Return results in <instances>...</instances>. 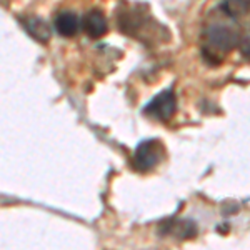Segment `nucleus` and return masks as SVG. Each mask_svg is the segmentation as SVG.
Returning <instances> with one entry per match:
<instances>
[{
	"label": "nucleus",
	"mask_w": 250,
	"mask_h": 250,
	"mask_svg": "<svg viewBox=\"0 0 250 250\" xmlns=\"http://www.w3.org/2000/svg\"><path fill=\"white\" fill-rule=\"evenodd\" d=\"M205 39L212 50L215 52H230L240 45V34L237 29L227 23L213 22L205 29Z\"/></svg>",
	"instance_id": "nucleus-1"
},
{
	"label": "nucleus",
	"mask_w": 250,
	"mask_h": 250,
	"mask_svg": "<svg viewBox=\"0 0 250 250\" xmlns=\"http://www.w3.org/2000/svg\"><path fill=\"white\" fill-rule=\"evenodd\" d=\"M165 155V148L160 140L148 139L137 145L134 157H132V165L137 172H150L155 165L160 164V160Z\"/></svg>",
	"instance_id": "nucleus-2"
},
{
	"label": "nucleus",
	"mask_w": 250,
	"mask_h": 250,
	"mask_svg": "<svg viewBox=\"0 0 250 250\" xmlns=\"http://www.w3.org/2000/svg\"><path fill=\"white\" fill-rule=\"evenodd\" d=\"M177 110V95L172 88L162 90L157 94L147 105L144 107V114L159 122H167L175 115Z\"/></svg>",
	"instance_id": "nucleus-3"
},
{
	"label": "nucleus",
	"mask_w": 250,
	"mask_h": 250,
	"mask_svg": "<svg viewBox=\"0 0 250 250\" xmlns=\"http://www.w3.org/2000/svg\"><path fill=\"white\" fill-rule=\"evenodd\" d=\"M82 29L90 39H100L107 34L108 23L104 14L97 9L88 10L82 19Z\"/></svg>",
	"instance_id": "nucleus-4"
},
{
	"label": "nucleus",
	"mask_w": 250,
	"mask_h": 250,
	"mask_svg": "<svg viewBox=\"0 0 250 250\" xmlns=\"http://www.w3.org/2000/svg\"><path fill=\"white\" fill-rule=\"evenodd\" d=\"M160 232L175 235L177 239H192V237L197 235V225L188 219L168 220L160 227Z\"/></svg>",
	"instance_id": "nucleus-5"
},
{
	"label": "nucleus",
	"mask_w": 250,
	"mask_h": 250,
	"mask_svg": "<svg viewBox=\"0 0 250 250\" xmlns=\"http://www.w3.org/2000/svg\"><path fill=\"white\" fill-rule=\"evenodd\" d=\"M23 29L30 37H34L40 43H47L50 40V27L40 17H22L20 19Z\"/></svg>",
	"instance_id": "nucleus-6"
},
{
	"label": "nucleus",
	"mask_w": 250,
	"mask_h": 250,
	"mask_svg": "<svg viewBox=\"0 0 250 250\" xmlns=\"http://www.w3.org/2000/svg\"><path fill=\"white\" fill-rule=\"evenodd\" d=\"M55 30L59 32V35H62V37H75L77 35V32L80 29V20L77 15L74 14V12H60V14L55 17Z\"/></svg>",
	"instance_id": "nucleus-7"
},
{
	"label": "nucleus",
	"mask_w": 250,
	"mask_h": 250,
	"mask_svg": "<svg viewBox=\"0 0 250 250\" xmlns=\"http://www.w3.org/2000/svg\"><path fill=\"white\" fill-rule=\"evenodd\" d=\"M220 9L227 17L235 19L245 15L250 10V0H224Z\"/></svg>",
	"instance_id": "nucleus-8"
},
{
	"label": "nucleus",
	"mask_w": 250,
	"mask_h": 250,
	"mask_svg": "<svg viewBox=\"0 0 250 250\" xmlns=\"http://www.w3.org/2000/svg\"><path fill=\"white\" fill-rule=\"evenodd\" d=\"M240 52H242V55L244 57H247L250 59V35L249 37H245L244 40H240Z\"/></svg>",
	"instance_id": "nucleus-9"
}]
</instances>
